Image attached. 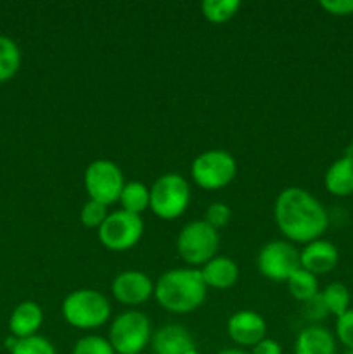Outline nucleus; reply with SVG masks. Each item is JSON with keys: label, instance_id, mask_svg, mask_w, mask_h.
I'll list each match as a JSON object with an SVG mask.
<instances>
[{"label": "nucleus", "instance_id": "22", "mask_svg": "<svg viewBox=\"0 0 353 354\" xmlns=\"http://www.w3.org/2000/svg\"><path fill=\"white\" fill-rule=\"evenodd\" d=\"M21 68V50L16 41L0 35V83L12 78Z\"/></svg>", "mask_w": 353, "mask_h": 354}, {"label": "nucleus", "instance_id": "23", "mask_svg": "<svg viewBox=\"0 0 353 354\" xmlns=\"http://www.w3.org/2000/svg\"><path fill=\"white\" fill-rule=\"evenodd\" d=\"M241 9L239 0H204L201 3V14L213 24H224L230 21Z\"/></svg>", "mask_w": 353, "mask_h": 354}, {"label": "nucleus", "instance_id": "31", "mask_svg": "<svg viewBox=\"0 0 353 354\" xmlns=\"http://www.w3.org/2000/svg\"><path fill=\"white\" fill-rule=\"evenodd\" d=\"M251 354H282V348L273 339H263L255 348H251Z\"/></svg>", "mask_w": 353, "mask_h": 354}, {"label": "nucleus", "instance_id": "29", "mask_svg": "<svg viewBox=\"0 0 353 354\" xmlns=\"http://www.w3.org/2000/svg\"><path fill=\"white\" fill-rule=\"evenodd\" d=\"M320 7L332 16H353V0H322Z\"/></svg>", "mask_w": 353, "mask_h": 354}, {"label": "nucleus", "instance_id": "11", "mask_svg": "<svg viewBox=\"0 0 353 354\" xmlns=\"http://www.w3.org/2000/svg\"><path fill=\"white\" fill-rule=\"evenodd\" d=\"M111 292L114 299L123 306L137 308L154 296V283L144 272L127 270L114 277Z\"/></svg>", "mask_w": 353, "mask_h": 354}, {"label": "nucleus", "instance_id": "12", "mask_svg": "<svg viewBox=\"0 0 353 354\" xmlns=\"http://www.w3.org/2000/svg\"><path fill=\"white\" fill-rule=\"evenodd\" d=\"M227 334L239 348H255L266 339V322L256 311L241 310L228 318Z\"/></svg>", "mask_w": 353, "mask_h": 354}, {"label": "nucleus", "instance_id": "35", "mask_svg": "<svg viewBox=\"0 0 353 354\" xmlns=\"http://www.w3.org/2000/svg\"><path fill=\"white\" fill-rule=\"evenodd\" d=\"M343 354H353V349H346V351Z\"/></svg>", "mask_w": 353, "mask_h": 354}, {"label": "nucleus", "instance_id": "1", "mask_svg": "<svg viewBox=\"0 0 353 354\" xmlns=\"http://www.w3.org/2000/svg\"><path fill=\"white\" fill-rule=\"evenodd\" d=\"M273 218L280 234L291 242L310 244L329 228V214L318 199L301 187H287L277 196Z\"/></svg>", "mask_w": 353, "mask_h": 354}, {"label": "nucleus", "instance_id": "28", "mask_svg": "<svg viewBox=\"0 0 353 354\" xmlns=\"http://www.w3.org/2000/svg\"><path fill=\"white\" fill-rule=\"evenodd\" d=\"M230 218H232V211L225 203L210 204L206 209V214H204V221H206L208 225H211L215 230L224 228L225 225L230 221Z\"/></svg>", "mask_w": 353, "mask_h": 354}, {"label": "nucleus", "instance_id": "25", "mask_svg": "<svg viewBox=\"0 0 353 354\" xmlns=\"http://www.w3.org/2000/svg\"><path fill=\"white\" fill-rule=\"evenodd\" d=\"M10 354H57L54 344L44 335H33V337L19 339L16 348Z\"/></svg>", "mask_w": 353, "mask_h": 354}, {"label": "nucleus", "instance_id": "27", "mask_svg": "<svg viewBox=\"0 0 353 354\" xmlns=\"http://www.w3.org/2000/svg\"><path fill=\"white\" fill-rule=\"evenodd\" d=\"M336 339L346 349H353V310L350 308L346 313L336 318Z\"/></svg>", "mask_w": 353, "mask_h": 354}, {"label": "nucleus", "instance_id": "2", "mask_svg": "<svg viewBox=\"0 0 353 354\" xmlns=\"http://www.w3.org/2000/svg\"><path fill=\"white\" fill-rule=\"evenodd\" d=\"M208 287L199 268H173L154 283V299L168 313L185 315L196 311L206 301Z\"/></svg>", "mask_w": 353, "mask_h": 354}, {"label": "nucleus", "instance_id": "21", "mask_svg": "<svg viewBox=\"0 0 353 354\" xmlns=\"http://www.w3.org/2000/svg\"><path fill=\"white\" fill-rule=\"evenodd\" d=\"M322 303H324L325 310L329 315H334L336 318L341 317L343 313L350 310V290L345 283L341 282H332L325 286V289L320 292Z\"/></svg>", "mask_w": 353, "mask_h": 354}, {"label": "nucleus", "instance_id": "33", "mask_svg": "<svg viewBox=\"0 0 353 354\" xmlns=\"http://www.w3.org/2000/svg\"><path fill=\"white\" fill-rule=\"evenodd\" d=\"M17 341H19V339H17V337H14V335H12V337H9V339H7V341H6V348L9 349V351H12V349L16 348Z\"/></svg>", "mask_w": 353, "mask_h": 354}, {"label": "nucleus", "instance_id": "32", "mask_svg": "<svg viewBox=\"0 0 353 354\" xmlns=\"http://www.w3.org/2000/svg\"><path fill=\"white\" fill-rule=\"evenodd\" d=\"M217 354H251V353H248L242 348H227V349H221V351H218Z\"/></svg>", "mask_w": 353, "mask_h": 354}, {"label": "nucleus", "instance_id": "4", "mask_svg": "<svg viewBox=\"0 0 353 354\" xmlns=\"http://www.w3.org/2000/svg\"><path fill=\"white\" fill-rule=\"evenodd\" d=\"M190 204V185L179 173H165L151 187L149 209L165 221L176 220Z\"/></svg>", "mask_w": 353, "mask_h": 354}, {"label": "nucleus", "instance_id": "8", "mask_svg": "<svg viewBox=\"0 0 353 354\" xmlns=\"http://www.w3.org/2000/svg\"><path fill=\"white\" fill-rule=\"evenodd\" d=\"M83 182H85L89 199L104 204V206L118 203L121 190L127 183L120 166L109 159H97V161L90 162L83 175Z\"/></svg>", "mask_w": 353, "mask_h": 354}, {"label": "nucleus", "instance_id": "19", "mask_svg": "<svg viewBox=\"0 0 353 354\" xmlns=\"http://www.w3.org/2000/svg\"><path fill=\"white\" fill-rule=\"evenodd\" d=\"M118 203L121 204V209L128 211L141 216L145 209H149V203H151V189L145 183L137 182H127Z\"/></svg>", "mask_w": 353, "mask_h": 354}, {"label": "nucleus", "instance_id": "5", "mask_svg": "<svg viewBox=\"0 0 353 354\" xmlns=\"http://www.w3.org/2000/svg\"><path fill=\"white\" fill-rule=\"evenodd\" d=\"M220 237L218 230L204 220L187 223L176 235V252L190 268H201L217 256Z\"/></svg>", "mask_w": 353, "mask_h": 354}, {"label": "nucleus", "instance_id": "13", "mask_svg": "<svg viewBox=\"0 0 353 354\" xmlns=\"http://www.w3.org/2000/svg\"><path fill=\"white\" fill-rule=\"evenodd\" d=\"M338 248L332 242L324 241V239H317L310 244H305V248L300 251L301 268L315 277L331 273L338 266Z\"/></svg>", "mask_w": 353, "mask_h": 354}, {"label": "nucleus", "instance_id": "17", "mask_svg": "<svg viewBox=\"0 0 353 354\" xmlns=\"http://www.w3.org/2000/svg\"><path fill=\"white\" fill-rule=\"evenodd\" d=\"M294 354H336V337L322 325H308L294 341Z\"/></svg>", "mask_w": 353, "mask_h": 354}, {"label": "nucleus", "instance_id": "18", "mask_svg": "<svg viewBox=\"0 0 353 354\" xmlns=\"http://www.w3.org/2000/svg\"><path fill=\"white\" fill-rule=\"evenodd\" d=\"M324 185L336 197H348L353 194V156L345 154L327 168Z\"/></svg>", "mask_w": 353, "mask_h": 354}, {"label": "nucleus", "instance_id": "36", "mask_svg": "<svg viewBox=\"0 0 353 354\" xmlns=\"http://www.w3.org/2000/svg\"><path fill=\"white\" fill-rule=\"evenodd\" d=\"M348 152H350V154L353 156V140H352V147H350V151H348Z\"/></svg>", "mask_w": 353, "mask_h": 354}, {"label": "nucleus", "instance_id": "9", "mask_svg": "<svg viewBox=\"0 0 353 354\" xmlns=\"http://www.w3.org/2000/svg\"><path fill=\"white\" fill-rule=\"evenodd\" d=\"M100 244L113 252H125L135 248L144 235V221L138 214L118 209L107 214L97 230Z\"/></svg>", "mask_w": 353, "mask_h": 354}, {"label": "nucleus", "instance_id": "6", "mask_svg": "<svg viewBox=\"0 0 353 354\" xmlns=\"http://www.w3.org/2000/svg\"><path fill=\"white\" fill-rule=\"evenodd\" d=\"M151 320L142 311L128 310L111 322L107 341L116 354H141L151 344Z\"/></svg>", "mask_w": 353, "mask_h": 354}, {"label": "nucleus", "instance_id": "3", "mask_svg": "<svg viewBox=\"0 0 353 354\" xmlns=\"http://www.w3.org/2000/svg\"><path fill=\"white\" fill-rule=\"evenodd\" d=\"M62 318L78 330H96L111 318V303L102 292L78 289L69 292L61 304Z\"/></svg>", "mask_w": 353, "mask_h": 354}, {"label": "nucleus", "instance_id": "20", "mask_svg": "<svg viewBox=\"0 0 353 354\" xmlns=\"http://www.w3.org/2000/svg\"><path fill=\"white\" fill-rule=\"evenodd\" d=\"M287 290L291 296L300 303H308L314 299L320 290H318V279L311 275L310 272L303 268H298L293 275L287 279Z\"/></svg>", "mask_w": 353, "mask_h": 354}, {"label": "nucleus", "instance_id": "14", "mask_svg": "<svg viewBox=\"0 0 353 354\" xmlns=\"http://www.w3.org/2000/svg\"><path fill=\"white\" fill-rule=\"evenodd\" d=\"M151 348L154 354H187L196 346L183 325L168 324L152 332Z\"/></svg>", "mask_w": 353, "mask_h": 354}, {"label": "nucleus", "instance_id": "15", "mask_svg": "<svg viewBox=\"0 0 353 354\" xmlns=\"http://www.w3.org/2000/svg\"><path fill=\"white\" fill-rule=\"evenodd\" d=\"M44 324V311L35 301H23L14 308L9 318V330L14 337L26 339L38 335Z\"/></svg>", "mask_w": 353, "mask_h": 354}, {"label": "nucleus", "instance_id": "30", "mask_svg": "<svg viewBox=\"0 0 353 354\" xmlns=\"http://www.w3.org/2000/svg\"><path fill=\"white\" fill-rule=\"evenodd\" d=\"M305 304H307V315L310 320H324L325 315H329L327 310H325L324 303H322L320 292H318L314 299H310Z\"/></svg>", "mask_w": 353, "mask_h": 354}, {"label": "nucleus", "instance_id": "34", "mask_svg": "<svg viewBox=\"0 0 353 354\" xmlns=\"http://www.w3.org/2000/svg\"><path fill=\"white\" fill-rule=\"evenodd\" d=\"M187 354H201L199 351H197V349L196 348H194V349H190V351L189 353H187Z\"/></svg>", "mask_w": 353, "mask_h": 354}, {"label": "nucleus", "instance_id": "10", "mask_svg": "<svg viewBox=\"0 0 353 354\" xmlns=\"http://www.w3.org/2000/svg\"><path fill=\"white\" fill-rule=\"evenodd\" d=\"M256 266L265 279L287 282V279L301 268L300 251L287 241L266 242L256 256Z\"/></svg>", "mask_w": 353, "mask_h": 354}, {"label": "nucleus", "instance_id": "24", "mask_svg": "<svg viewBox=\"0 0 353 354\" xmlns=\"http://www.w3.org/2000/svg\"><path fill=\"white\" fill-rule=\"evenodd\" d=\"M71 354H116V351L106 337L89 334L75 342Z\"/></svg>", "mask_w": 353, "mask_h": 354}, {"label": "nucleus", "instance_id": "26", "mask_svg": "<svg viewBox=\"0 0 353 354\" xmlns=\"http://www.w3.org/2000/svg\"><path fill=\"white\" fill-rule=\"evenodd\" d=\"M107 214H109L107 213V206L89 199L83 204L82 211H80V220H82V223L85 225L87 228H97V230H99L100 225L106 221Z\"/></svg>", "mask_w": 353, "mask_h": 354}, {"label": "nucleus", "instance_id": "16", "mask_svg": "<svg viewBox=\"0 0 353 354\" xmlns=\"http://www.w3.org/2000/svg\"><path fill=\"white\" fill-rule=\"evenodd\" d=\"M199 272L208 289H230L239 279L237 263L227 256H215L206 265L201 266Z\"/></svg>", "mask_w": 353, "mask_h": 354}, {"label": "nucleus", "instance_id": "7", "mask_svg": "<svg viewBox=\"0 0 353 354\" xmlns=\"http://www.w3.org/2000/svg\"><path fill=\"white\" fill-rule=\"evenodd\" d=\"M237 175V162L221 149H211L197 156L190 165L194 183L204 190H220L230 185Z\"/></svg>", "mask_w": 353, "mask_h": 354}]
</instances>
